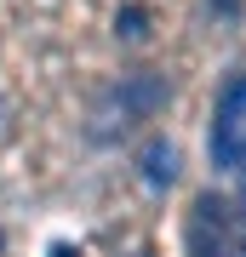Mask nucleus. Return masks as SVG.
<instances>
[{
	"label": "nucleus",
	"mask_w": 246,
	"mask_h": 257,
	"mask_svg": "<svg viewBox=\"0 0 246 257\" xmlns=\"http://www.w3.org/2000/svg\"><path fill=\"white\" fill-rule=\"evenodd\" d=\"M52 257H80V251H74V246H52Z\"/></svg>",
	"instance_id": "obj_5"
},
{
	"label": "nucleus",
	"mask_w": 246,
	"mask_h": 257,
	"mask_svg": "<svg viewBox=\"0 0 246 257\" xmlns=\"http://www.w3.org/2000/svg\"><path fill=\"white\" fill-rule=\"evenodd\" d=\"M160 103H166V80H160V74H149V69L120 74L109 92L98 97V109H92V138L109 143L115 132H126V126H137V120H149Z\"/></svg>",
	"instance_id": "obj_1"
},
{
	"label": "nucleus",
	"mask_w": 246,
	"mask_h": 257,
	"mask_svg": "<svg viewBox=\"0 0 246 257\" xmlns=\"http://www.w3.org/2000/svg\"><path fill=\"white\" fill-rule=\"evenodd\" d=\"M132 257H149V251H132Z\"/></svg>",
	"instance_id": "obj_7"
},
{
	"label": "nucleus",
	"mask_w": 246,
	"mask_h": 257,
	"mask_svg": "<svg viewBox=\"0 0 246 257\" xmlns=\"http://www.w3.org/2000/svg\"><path fill=\"white\" fill-rule=\"evenodd\" d=\"M206 149H212V166L229 177L246 172V74L223 86L218 109H212V132H206Z\"/></svg>",
	"instance_id": "obj_2"
},
{
	"label": "nucleus",
	"mask_w": 246,
	"mask_h": 257,
	"mask_svg": "<svg viewBox=\"0 0 246 257\" xmlns=\"http://www.w3.org/2000/svg\"><path fill=\"white\" fill-rule=\"evenodd\" d=\"M212 6H218V12H235V6H240V0H212Z\"/></svg>",
	"instance_id": "obj_6"
},
{
	"label": "nucleus",
	"mask_w": 246,
	"mask_h": 257,
	"mask_svg": "<svg viewBox=\"0 0 246 257\" xmlns=\"http://www.w3.org/2000/svg\"><path fill=\"white\" fill-rule=\"evenodd\" d=\"M143 23H149V12H143V6H126V12L115 18V35H120V40H143V35H149Z\"/></svg>",
	"instance_id": "obj_4"
},
{
	"label": "nucleus",
	"mask_w": 246,
	"mask_h": 257,
	"mask_svg": "<svg viewBox=\"0 0 246 257\" xmlns=\"http://www.w3.org/2000/svg\"><path fill=\"white\" fill-rule=\"evenodd\" d=\"M137 166H143V183L149 189H172L178 183V149L155 138V143H143V155H137Z\"/></svg>",
	"instance_id": "obj_3"
}]
</instances>
